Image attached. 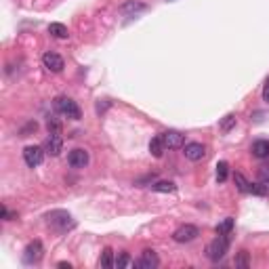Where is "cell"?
<instances>
[{
	"label": "cell",
	"instance_id": "cell-1",
	"mask_svg": "<svg viewBox=\"0 0 269 269\" xmlns=\"http://www.w3.org/2000/svg\"><path fill=\"white\" fill-rule=\"evenodd\" d=\"M46 223H49L55 231L65 233V231H72L76 227V221L72 219V215L67 210H53V213L46 215Z\"/></svg>",
	"mask_w": 269,
	"mask_h": 269
},
{
	"label": "cell",
	"instance_id": "cell-2",
	"mask_svg": "<svg viewBox=\"0 0 269 269\" xmlns=\"http://www.w3.org/2000/svg\"><path fill=\"white\" fill-rule=\"evenodd\" d=\"M229 244H231V238H229V236H217V238L206 246V256H208L210 261H221V259H223V256L227 254Z\"/></svg>",
	"mask_w": 269,
	"mask_h": 269
},
{
	"label": "cell",
	"instance_id": "cell-3",
	"mask_svg": "<svg viewBox=\"0 0 269 269\" xmlns=\"http://www.w3.org/2000/svg\"><path fill=\"white\" fill-rule=\"evenodd\" d=\"M55 110L59 112L61 116H65V118H69V120H80L82 118V112H80L78 103L74 99H69V97H57L55 99Z\"/></svg>",
	"mask_w": 269,
	"mask_h": 269
},
{
	"label": "cell",
	"instance_id": "cell-4",
	"mask_svg": "<svg viewBox=\"0 0 269 269\" xmlns=\"http://www.w3.org/2000/svg\"><path fill=\"white\" fill-rule=\"evenodd\" d=\"M42 256H44L42 242L34 240V242H30L26 246V250H23V263H26V265H38L42 261Z\"/></svg>",
	"mask_w": 269,
	"mask_h": 269
},
{
	"label": "cell",
	"instance_id": "cell-5",
	"mask_svg": "<svg viewBox=\"0 0 269 269\" xmlns=\"http://www.w3.org/2000/svg\"><path fill=\"white\" fill-rule=\"evenodd\" d=\"M44 156H46V151H44V147H40V145H28L26 149H23V160H26V164H28L30 168L40 166L42 160H44Z\"/></svg>",
	"mask_w": 269,
	"mask_h": 269
},
{
	"label": "cell",
	"instance_id": "cell-6",
	"mask_svg": "<svg viewBox=\"0 0 269 269\" xmlns=\"http://www.w3.org/2000/svg\"><path fill=\"white\" fill-rule=\"evenodd\" d=\"M198 236H200V229H198L196 225H181L179 229H174L172 240H174V242H179V244H185V242L196 240Z\"/></svg>",
	"mask_w": 269,
	"mask_h": 269
},
{
	"label": "cell",
	"instance_id": "cell-7",
	"mask_svg": "<svg viewBox=\"0 0 269 269\" xmlns=\"http://www.w3.org/2000/svg\"><path fill=\"white\" fill-rule=\"evenodd\" d=\"M42 65L49 69V72H53V74H59L61 69L65 67V61H63V57L61 55H57V53H44L42 55Z\"/></svg>",
	"mask_w": 269,
	"mask_h": 269
},
{
	"label": "cell",
	"instance_id": "cell-8",
	"mask_svg": "<svg viewBox=\"0 0 269 269\" xmlns=\"http://www.w3.org/2000/svg\"><path fill=\"white\" fill-rule=\"evenodd\" d=\"M67 164L72 168H84L88 164V151L82 147H76L67 154Z\"/></svg>",
	"mask_w": 269,
	"mask_h": 269
},
{
	"label": "cell",
	"instance_id": "cell-9",
	"mask_svg": "<svg viewBox=\"0 0 269 269\" xmlns=\"http://www.w3.org/2000/svg\"><path fill=\"white\" fill-rule=\"evenodd\" d=\"M183 154L187 160H192V162H200L204 156H206V147L202 143H198V141H192V143H185L183 145Z\"/></svg>",
	"mask_w": 269,
	"mask_h": 269
},
{
	"label": "cell",
	"instance_id": "cell-10",
	"mask_svg": "<svg viewBox=\"0 0 269 269\" xmlns=\"http://www.w3.org/2000/svg\"><path fill=\"white\" fill-rule=\"evenodd\" d=\"M158 265H160V259L154 250H143L141 256L135 261V267H139V269H156Z\"/></svg>",
	"mask_w": 269,
	"mask_h": 269
},
{
	"label": "cell",
	"instance_id": "cell-11",
	"mask_svg": "<svg viewBox=\"0 0 269 269\" xmlns=\"http://www.w3.org/2000/svg\"><path fill=\"white\" fill-rule=\"evenodd\" d=\"M42 147H44V151L49 156H59L63 151V139H61V135H49Z\"/></svg>",
	"mask_w": 269,
	"mask_h": 269
},
{
	"label": "cell",
	"instance_id": "cell-12",
	"mask_svg": "<svg viewBox=\"0 0 269 269\" xmlns=\"http://www.w3.org/2000/svg\"><path fill=\"white\" fill-rule=\"evenodd\" d=\"M162 141H164V145L168 149H179L185 145V137L179 131H166V133H162Z\"/></svg>",
	"mask_w": 269,
	"mask_h": 269
},
{
	"label": "cell",
	"instance_id": "cell-13",
	"mask_svg": "<svg viewBox=\"0 0 269 269\" xmlns=\"http://www.w3.org/2000/svg\"><path fill=\"white\" fill-rule=\"evenodd\" d=\"M250 151H252V156L259 158V160L269 158V141H267V139H259V141L252 143V149Z\"/></svg>",
	"mask_w": 269,
	"mask_h": 269
},
{
	"label": "cell",
	"instance_id": "cell-14",
	"mask_svg": "<svg viewBox=\"0 0 269 269\" xmlns=\"http://www.w3.org/2000/svg\"><path fill=\"white\" fill-rule=\"evenodd\" d=\"M164 149H166V145H164V141H162V135L154 137L149 141V151H151V156H154V158H162Z\"/></svg>",
	"mask_w": 269,
	"mask_h": 269
},
{
	"label": "cell",
	"instance_id": "cell-15",
	"mask_svg": "<svg viewBox=\"0 0 269 269\" xmlns=\"http://www.w3.org/2000/svg\"><path fill=\"white\" fill-rule=\"evenodd\" d=\"M99 267H103V269L116 267V259H114V250L112 248H103V252L99 256Z\"/></svg>",
	"mask_w": 269,
	"mask_h": 269
},
{
	"label": "cell",
	"instance_id": "cell-16",
	"mask_svg": "<svg viewBox=\"0 0 269 269\" xmlns=\"http://www.w3.org/2000/svg\"><path fill=\"white\" fill-rule=\"evenodd\" d=\"M49 34H51V36H55V38H61V40H65L69 36L67 26H63V23H57V21L49 26Z\"/></svg>",
	"mask_w": 269,
	"mask_h": 269
},
{
	"label": "cell",
	"instance_id": "cell-17",
	"mask_svg": "<svg viewBox=\"0 0 269 269\" xmlns=\"http://www.w3.org/2000/svg\"><path fill=\"white\" fill-rule=\"evenodd\" d=\"M151 190L160 192V194H174L177 192V185H174L172 181H156L154 185H151Z\"/></svg>",
	"mask_w": 269,
	"mask_h": 269
},
{
	"label": "cell",
	"instance_id": "cell-18",
	"mask_svg": "<svg viewBox=\"0 0 269 269\" xmlns=\"http://www.w3.org/2000/svg\"><path fill=\"white\" fill-rule=\"evenodd\" d=\"M233 181H236V187L242 194H250V181L242 172H233Z\"/></svg>",
	"mask_w": 269,
	"mask_h": 269
},
{
	"label": "cell",
	"instance_id": "cell-19",
	"mask_svg": "<svg viewBox=\"0 0 269 269\" xmlns=\"http://www.w3.org/2000/svg\"><path fill=\"white\" fill-rule=\"evenodd\" d=\"M217 231V236H231V231H233V219H225L223 223H219L215 227Z\"/></svg>",
	"mask_w": 269,
	"mask_h": 269
},
{
	"label": "cell",
	"instance_id": "cell-20",
	"mask_svg": "<svg viewBox=\"0 0 269 269\" xmlns=\"http://www.w3.org/2000/svg\"><path fill=\"white\" fill-rule=\"evenodd\" d=\"M147 9V5H143V3H137V0H128L126 5H122V13H137V11H145Z\"/></svg>",
	"mask_w": 269,
	"mask_h": 269
},
{
	"label": "cell",
	"instance_id": "cell-21",
	"mask_svg": "<svg viewBox=\"0 0 269 269\" xmlns=\"http://www.w3.org/2000/svg\"><path fill=\"white\" fill-rule=\"evenodd\" d=\"M227 177H229V164L221 160L219 164H217V181H219V183H225Z\"/></svg>",
	"mask_w": 269,
	"mask_h": 269
},
{
	"label": "cell",
	"instance_id": "cell-22",
	"mask_svg": "<svg viewBox=\"0 0 269 269\" xmlns=\"http://www.w3.org/2000/svg\"><path fill=\"white\" fill-rule=\"evenodd\" d=\"M135 265V261L131 259V254L128 252H120L118 256H116V267L118 269H122V267H133Z\"/></svg>",
	"mask_w": 269,
	"mask_h": 269
},
{
	"label": "cell",
	"instance_id": "cell-23",
	"mask_svg": "<svg viewBox=\"0 0 269 269\" xmlns=\"http://www.w3.org/2000/svg\"><path fill=\"white\" fill-rule=\"evenodd\" d=\"M236 267H242V269H248L250 267V256L246 250H240L238 256H236Z\"/></svg>",
	"mask_w": 269,
	"mask_h": 269
},
{
	"label": "cell",
	"instance_id": "cell-24",
	"mask_svg": "<svg viewBox=\"0 0 269 269\" xmlns=\"http://www.w3.org/2000/svg\"><path fill=\"white\" fill-rule=\"evenodd\" d=\"M233 124H236V116H233V114H227L225 118L221 120V131H223V133H229L231 128H233Z\"/></svg>",
	"mask_w": 269,
	"mask_h": 269
},
{
	"label": "cell",
	"instance_id": "cell-25",
	"mask_svg": "<svg viewBox=\"0 0 269 269\" xmlns=\"http://www.w3.org/2000/svg\"><path fill=\"white\" fill-rule=\"evenodd\" d=\"M46 128H49V135H61V122L55 120V118H49Z\"/></svg>",
	"mask_w": 269,
	"mask_h": 269
},
{
	"label": "cell",
	"instance_id": "cell-26",
	"mask_svg": "<svg viewBox=\"0 0 269 269\" xmlns=\"http://www.w3.org/2000/svg\"><path fill=\"white\" fill-rule=\"evenodd\" d=\"M263 179H269V164H263L259 168V181H263Z\"/></svg>",
	"mask_w": 269,
	"mask_h": 269
},
{
	"label": "cell",
	"instance_id": "cell-27",
	"mask_svg": "<svg viewBox=\"0 0 269 269\" xmlns=\"http://www.w3.org/2000/svg\"><path fill=\"white\" fill-rule=\"evenodd\" d=\"M263 101L269 103V78L265 80V86H263Z\"/></svg>",
	"mask_w": 269,
	"mask_h": 269
},
{
	"label": "cell",
	"instance_id": "cell-28",
	"mask_svg": "<svg viewBox=\"0 0 269 269\" xmlns=\"http://www.w3.org/2000/svg\"><path fill=\"white\" fill-rule=\"evenodd\" d=\"M57 267H61V269H72V265H69V263H65V261H61V263H57Z\"/></svg>",
	"mask_w": 269,
	"mask_h": 269
}]
</instances>
